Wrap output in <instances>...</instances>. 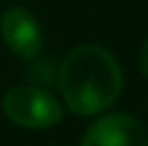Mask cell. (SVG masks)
Listing matches in <instances>:
<instances>
[{
    "mask_svg": "<svg viewBox=\"0 0 148 146\" xmlns=\"http://www.w3.org/2000/svg\"><path fill=\"white\" fill-rule=\"evenodd\" d=\"M58 88L75 114H97L121 93V68L104 46L80 44L66 54L58 68Z\"/></svg>",
    "mask_w": 148,
    "mask_h": 146,
    "instance_id": "cell-1",
    "label": "cell"
},
{
    "mask_svg": "<svg viewBox=\"0 0 148 146\" xmlns=\"http://www.w3.org/2000/svg\"><path fill=\"white\" fill-rule=\"evenodd\" d=\"M3 110L17 127L24 129H49L63 119V110L51 93L34 85H17L5 93Z\"/></svg>",
    "mask_w": 148,
    "mask_h": 146,
    "instance_id": "cell-2",
    "label": "cell"
},
{
    "mask_svg": "<svg viewBox=\"0 0 148 146\" xmlns=\"http://www.w3.org/2000/svg\"><path fill=\"white\" fill-rule=\"evenodd\" d=\"M80 146H148V134L131 114H107L85 132Z\"/></svg>",
    "mask_w": 148,
    "mask_h": 146,
    "instance_id": "cell-3",
    "label": "cell"
},
{
    "mask_svg": "<svg viewBox=\"0 0 148 146\" xmlns=\"http://www.w3.org/2000/svg\"><path fill=\"white\" fill-rule=\"evenodd\" d=\"M0 34H3L5 44L12 54H17L20 59H27V61L39 56L41 44H44L36 17L24 8H10L5 12L3 20H0Z\"/></svg>",
    "mask_w": 148,
    "mask_h": 146,
    "instance_id": "cell-4",
    "label": "cell"
},
{
    "mask_svg": "<svg viewBox=\"0 0 148 146\" xmlns=\"http://www.w3.org/2000/svg\"><path fill=\"white\" fill-rule=\"evenodd\" d=\"M141 71H143V76L148 78V39L141 44Z\"/></svg>",
    "mask_w": 148,
    "mask_h": 146,
    "instance_id": "cell-5",
    "label": "cell"
}]
</instances>
